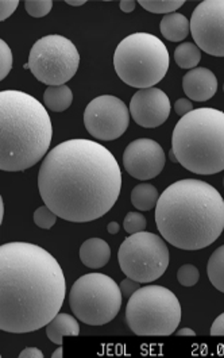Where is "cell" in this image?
I'll use <instances>...</instances> for the list:
<instances>
[{
    "mask_svg": "<svg viewBox=\"0 0 224 358\" xmlns=\"http://www.w3.org/2000/svg\"><path fill=\"white\" fill-rule=\"evenodd\" d=\"M38 189L57 217L87 223L114 207L122 189V172L114 155L100 143L65 141L42 161Z\"/></svg>",
    "mask_w": 224,
    "mask_h": 358,
    "instance_id": "1",
    "label": "cell"
},
{
    "mask_svg": "<svg viewBox=\"0 0 224 358\" xmlns=\"http://www.w3.org/2000/svg\"><path fill=\"white\" fill-rule=\"evenodd\" d=\"M66 282L59 261L38 245L0 248V329L24 334L46 327L61 310Z\"/></svg>",
    "mask_w": 224,
    "mask_h": 358,
    "instance_id": "2",
    "label": "cell"
},
{
    "mask_svg": "<svg viewBox=\"0 0 224 358\" xmlns=\"http://www.w3.org/2000/svg\"><path fill=\"white\" fill-rule=\"evenodd\" d=\"M156 223L163 238L177 249L208 248L223 233V198L203 180L176 181L158 199Z\"/></svg>",
    "mask_w": 224,
    "mask_h": 358,
    "instance_id": "3",
    "label": "cell"
},
{
    "mask_svg": "<svg viewBox=\"0 0 224 358\" xmlns=\"http://www.w3.org/2000/svg\"><path fill=\"white\" fill-rule=\"evenodd\" d=\"M50 117L41 101L22 91L0 92V169L23 172L49 150Z\"/></svg>",
    "mask_w": 224,
    "mask_h": 358,
    "instance_id": "4",
    "label": "cell"
},
{
    "mask_svg": "<svg viewBox=\"0 0 224 358\" xmlns=\"http://www.w3.org/2000/svg\"><path fill=\"white\" fill-rule=\"evenodd\" d=\"M179 164L196 175H215L224 169V113L197 108L181 117L172 136Z\"/></svg>",
    "mask_w": 224,
    "mask_h": 358,
    "instance_id": "5",
    "label": "cell"
},
{
    "mask_svg": "<svg viewBox=\"0 0 224 358\" xmlns=\"http://www.w3.org/2000/svg\"><path fill=\"white\" fill-rule=\"evenodd\" d=\"M114 68L127 85L138 90L151 88L166 76L169 52L158 37L135 33L127 36L117 46Z\"/></svg>",
    "mask_w": 224,
    "mask_h": 358,
    "instance_id": "6",
    "label": "cell"
},
{
    "mask_svg": "<svg viewBox=\"0 0 224 358\" xmlns=\"http://www.w3.org/2000/svg\"><path fill=\"white\" fill-rule=\"evenodd\" d=\"M177 296L161 285L141 287L127 301L126 320L130 330L141 337L174 334L181 322Z\"/></svg>",
    "mask_w": 224,
    "mask_h": 358,
    "instance_id": "7",
    "label": "cell"
},
{
    "mask_svg": "<svg viewBox=\"0 0 224 358\" xmlns=\"http://www.w3.org/2000/svg\"><path fill=\"white\" fill-rule=\"evenodd\" d=\"M122 299L121 287L110 276L88 273L73 284L69 292V306L82 323L103 326L117 318Z\"/></svg>",
    "mask_w": 224,
    "mask_h": 358,
    "instance_id": "8",
    "label": "cell"
},
{
    "mask_svg": "<svg viewBox=\"0 0 224 358\" xmlns=\"http://www.w3.org/2000/svg\"><path fill=\"white\" fill-rule=\"evenodd\" d=\"M169 249L160 236L153 233L131 234L123 241L118 261L126 278L141 284L160 279L169 266Z\"/></svg>",
    "mask_w": 224,
    "mask_h": 358,
    "instance_id": "9",
    "label": "cell"
},
{
    "mask_svg": "<svg viewBox=\"0 0 224 358\" xmlns=\"http://www.w3.org/2000/svg\"><path fill=\"white\" fill-rule=\"evenodd\" d=\"M29 65L34 78L47 87L65 85L80 65V55L75 43L53 34L37 41L29 55Z\"/></svg>",
    "mask_w": 224,
    "mask_h": 358,
    "instance_id": "10",
    "label": "cell"
},
{
    "mask_svg": "<svg viewBox=\"0 0 224 358\" xmlns=\"http://www.w3.org/2000/svg\"><path fill=\"white\" fill-rule=\"evenodd\" d=\"M130 110L123 100L103 95L87 106L84 111V124L87 131L100 141L118 140L130 124Z\"/></svg>",
    "mask_w": 224,
    "mask_h": 358,
    "instance_id": "11",
    "label": "cell"
},
{
    "mask_svg": "<svg viewBox=\"0 0 224 358\" xmlns=\"http://www.w3.org/2000/svg\"><path fill=\"white\" fill-rule=\"evenodd\" d=\"M192 37L200 50L224 57V0H204L191 18Z\"/></svg>",
    "mask_w": 224,
    "mask_h": 358,
    "instance_id": "12",
    "label": "cell"
},
{
    "mask_svg": "<svg viewBox=\"0 0 224 358\" xmlns=\"http://www.w3.org/2000/svg\"><path fill=\"white\" fill-rule=\"evenodd\" d=\"M165 152L161 145L150 138L133 141L123 153V166L134 179L151 180L163 172Z\"/></svg>",
    "mask_w": 224,
    "mask_h": 358,
    "instance_id": "13",
    "label": "cell"
},
{
    "mask_svg": "<svg viewBox=\"0 0 224 358\" xmlns=\"http://www.w3.org/2000/svg\"><path fill=\"white\" fill-rule=\"evenodd\" d=\"M130 115L138 126L156 129L170 115V101L163 90L151 87L138 90L130 101Z\"/></svg>",
    "mask_w": 224,
    "mask_h": 358,
    "instance_id": "14",
    "label": "cell"
},
{
    "mask_svg": "<svg viewBox=\"0 0 224 358\" xmlns=\"http://www.w3.org/2000/svg\"><path fill=\"white\" fill-rule=\"evenodd\" d=\"M183 90L189 99L195 101H207L214 98L218 91V79L212 71L197 66L185 73L183 78Z\"/></svg>",
    "mask_w": 224,
    "mask_h": 358,
    "instance_id": "15",
    "label": "cell"
},
{
    "mask_svg": "<svg viewBox=\"0 0 224 358\" xmlns=\"http://www.w3.org/2000/svg\"><path fill=\"white\" fill-rule=\"evenodd\" d=\"M111 259V248L102 238L87 239L80 248V259L91 269H99L108 264Z\"/></svg>",
    "mask_w": 224,
    "mask_h": 358,
    "instance_id": "16",
    "label": "cell"
},
{
    "mask_svg": "<svg viewBox=\"0 0 224 358\" xmlns=\"http://www.w3.org/2000/svg\"><path fill=\"white\" fill-rule=\"evenodd\" d=\"M80 334L79 319L69 314H57L46 324V336L53 343L62 345L64 337H77Z\"/></svg>",
    "mask_w": 224,
    "mask_h": 358,
    "instance_id": "17",
    "label": "cell"
},
{
    "mask_svg": "<svg viewBox=\"0 0 224 358\" xmlns=\"http://www.w3.org/2000/svg\"><path fill=\"white\" fill-rule=\"evenodd\" d=\"M163 38L172 42L185 40L191 31V20L183 14L173 13L163 17L160 24Z\"/></svg>",
    "mask_w": 224,
    "mask_h": 358,
    "instance_id": "18",
    "label": "cell"
},
{
    "mask_svg": "<svg viewBox=\"0 0 224 358\" xmlns=\"http://www.w3.org/2000/svg\"><path fill=\"white\" fill-rule=\"evenodd\" d=\"M73 94L68 85L47 87L43 94L45 107L53 113H62L72 106Z\"/></svg>",
    "mask_w": 224,
    "mask_h": 358,
    "instance_id": "19",
    "label": "cell"
},
{
    "mask_svg": "<svg viewBox=\"0 0 224 358\" xmlns=\"http://www.w3.org/2000/svg\"><path fill=\"white\" fill-rule=\"evenodd\" d=\"M160 199L157 188L149 182H141L131 192V203L140 211L153 210Z\"/></svg>",
    "mask_w": 224,
    "mask_h": 358,
    "instance_id": "20",
    "label": "cell"
},
{
    "mask_svg": "<svg viewBox=\"0 0 224 358\" xmlns=\"http://www.w3.org/2000/svg\"><path fill=\"white\" fill-rule=\"evenodd\" d=\"M202 60V50L196 43L183 42L174 50V61L183 69H195Z\"/></svg>",
    "mask_w": 224,
    "mask_h": 358,
    "instance_id": "21",
    "label": "cell"
},
{
    "mask_svg": "<svg viewBox=\"0 0 224 358\" xmlns=\"http://www.w3.org/2000/svg\"><path fill=\"white\" fill-rule=\"evenodd\" d=\"M207 273L211 284L224 294V245L218 248L208 259Z\"/></svg>",
    "mask_w": 224,
    "mask_h": 358,
    "instance_id": "22",
    "label": "cell"
},
{
    "mask_svg": "<svg viewBox=\"0 0 224 358\" xmlns=\"http://www.w3.org/2000/svg\"><path fill=\"white\" fill-rule=\"evenodd\" d=\"M184 0H140V4L149 13L153 14H173L184 6Z\"/></svg>",
    "mask_w": 224,
    "mask_h": 358,
    "instance_id": "23",
    "label": "cell"
},
{
    "mask_svg": "<svg viewBox=\"0 0 224 358\" xmlns=\"http://www.w3.org/2000/svg\"><path fill=\"white\" fill-rule=\"evenodd\" d=\"M53 7L52 0H26L24 8L27 14L33 18H43L46 17Z\"/></svg>",
    "mask_w": 224,
    "mask_h": 358,
    "instance_id": "24",
    "label": "cell"
},
{
    "mask_svg": "<svg viewBox=\"0 0 224 358\" xmlns=\"http://www.w3.org/2000/svg\"><path fill=\"white\" fill-rule=\"evenodd\" d=\"M146 226H147V220L141 213H127L123 222V227L127 231V234L142 233L146 230Z\"/></svg>",
    "mask_w": 224,
    "mask_h": 358,
    "instance_id": "25",
    "label": "cell"
},
{
    "mask_svg": "<svg viewBox=\"0 0 224 358\" xmlns=\"http://www.w3.org/2000/svg\"><path fill=\"white\" fill-rule=\"evenodd\" d=\"M57 222V215L45 204L34 213V223L43 230H50Z\"/></svg>",
    "mask_w": 224,
    "mask_h": 358,
    "instance_id": "26",
    "label": "cell"
},
{
    "mask_svg": "<svg viewBox=\"0 0 224 358\" xmlns=\"http://www.w3.org/2000/svg\"><path fill=\"white\" fill-rule=\"evenodd\" d=\"M199 279H200L199 269L191 264H185L177 272V280L184 287H193L199 282Z\"/></svg>",
    "mask_w": 224,
    "mask_h": 358,
    "instance_id": "27",
    "label": "cell"
},
{
    "mask_svg": "<svg viewBox=\"0 0 224 358\" xmlns=\"http://www.w3.org/2000/svg\"><path fill=\"white\" fill-rule=\"evenodd\" d=\"M13 52L6 41H0V79L4 80L13 69Z\"/></svg>",
    "mask_w": 224,
    "mask_h": 358,
    "instance_id": "28",
    "label": "cell"
},
{
    "mask_svg": "<svg viewBox=\"0 0 224 358\" xmlns=\"http://www.w3.org/2000/svg\"><path fill=\"white\" fill-rule=\"evenodd\" d=\"M20 1L18 0H1L0 1V20L10 18L17 10Z\"/></svg>",
    "mask_w": 224,
    "mask_h": 358,
    "instance_id": "29",
    "label": "cell"
},
{
    "mask_svg": "<svg viewBox=\"0 0 224 358\" xmlns=\"http://www.w3.org/2000/svg\"><path fill=\"white\" fill-rule=\"evenodd\" d=\"M141 282H138V281H135V280L130 279V278H127V279L123 280L122 282H121V291H122V295L124 298L130 299L140 288H141V285H140Z\"/></svg>",
    "mask_w": 224,
    "mask_h": 358,
    "instance_id": "30",
    "label": "cell"
},
{
    "mask_svg": "<svg viewBox=\"0 0 224 358\" xmlns=\"http://www.w3.org/2000/svg\"><path fill=\"white\" fill-rule=\"evenodd\" d=\"M174 111L177 115L184 117L191 111H193V104L189 99H179L174 103Z\"/></svg>",
    "mask_w": 224,
    "mask_h": 358,
    "instance_id": "31",
    "label": "cell"
},
{
    "mask_svg": "<svg viewBox=\"0 0 224 358\" xmlns=\"http://www.w3.org/2000/svg\"><path fill=\"white\" fill-rule=\"evenodd\" d=\"M211 336L212 337H223L224 336V313L214 320L211 326Z\"/></svg>",
    "mask_w": 224,
    "mask_h": 358,
    "instance_id": "32",
    "label": "cell"
},
{
    "mask_svg": "<svg viewBox=\"0 0 224 358\" xmlns=\"http://www.w3.org/2000/svg\"><path fill=\"white\" fill-rule=\"evenodd\" d=\"M43 353L38 348H26L20 353V358H42Z\"/></svg>",
    "mask_w": 224,
    "mask_h": 358,
    "instance_id": "33",
    "label": "cell"
},
{
    "mask_svg": "<svg viewBox=\"0 0 224 358\" xmlns=\"http://www.w3.org/2000/svg\"><path fill=\"white\" fill-rule=\"evenodd\" d=\"M135 6H137V3L134 0H122L121 1V10L127 14L133 13L135 10Z\"/></svg>",
    "mask_w": 224,
    "mask_h": 358,
    "instance_id": "34",
    "label": "cell"
},
{
    "mask_svg": "<svg viewBox=\"0 0 224 358\" xmlns=\"http://www.w3.org/2000/svg\"><path fill=\"white\" fill-rule=\"evenodd\" d=\"M176 336H179V337H195L196 333L189 327H184L181 330L176 331Z\"/></svg>",
    "mask_w": 224,
    "mask_h": 358,
    "instance_id": "35",
    "label": "cell"
},
{
    "mask_svg": "<svg viewBox=\"0 0 224 358\" xmlns=\"http://www.w3.org/2000/svg\"><path fill=\"white\" fill-rule=\"evenodd\" d=\"M119 223H117V222H110L108 223V226H107V231L110 233V234H118V231H119Z\"/></svg>",
    "mask_w": 224,
    "mask_h": 358,
    "instance_id": "36",
    "label": "cell"
},
{
    "mask_svg": "<svg viewBox=\"0 0 224 358\" xmlns=\"http://www.w3.org/2000/svg\"><path fill=\"white\" fill-rule=\"evenodd\" d=\"M66 4H69V6H84L85 0H66Z\"/></svg>",
    "mask_w": 224,
    "mask_h": 358,
    "instance_id": "37",
    "label": "cell"
},
{
    "mask_svg": "<svg viewBox=\"0 0 224 358\" xmlns=\"http://www.w3.org/2000/svg\"><path fill=\"white\" fill-rule=\"evenodd\" d=\"M62 356H64V349H62V346L60 345V348L56 349L54 353L52 355V358H62Z\"/></svg>",
    "mask_w": 224,
    "mask_h": 358,
    "instance_id": "38",
    "label": "cell"
},
{
    "mask_svg": "<svg viewBox=\"0 0 224 358\" xmlns=\"http://www.w3.org/2000/svg\"><path fill=\"white\" fill-rule=\"evenodd\" d=\"M169 159L170 161L173 162V164H179V159L176 157V155H174V152L170 149V152H169Z\"/></svg>",
    "mask_w": 224,
    "mask_h": 358,
    "instance_id": "39",
    "label": "cell"
},
{
    "mask_svg": "<svg viewBox=\"0 0 224 358\" xmlns=\"http://www.w3.org/2000/svg\"><path fill=\"white\" fill-rule=\"evenodd\" d=\"M23 68H24V69H29V68H30V65H29V62H27V64H24V65H23Z\"/></svg>",
    "mask_w": 224,
    "mask_h": 358,
    "instance_id": "40",
    "label": "cell"
},
{
    "mask_svg": "<svg viewBox=\"0 0 224 358\" xmlns=\"http://www.w3.org/2000/svg\"><path fill=\"white\" fill-rule=\"evenodd\" d=\"M3 211H4V207H3V201H1V219H3Z\"/></svg>",
    "mask_w": 224,
    "mask_h": 358,
    "instance_id": "41",
    "label": "cell"
},
{
    "mask_svg": "<svg viewBox=\"0 0 224 358\" xmlns=\"http://www.w3.org/2000/svg\"><path fill=\"white\" fill-rule=\"evenodd\" d=\"M223 94H224V84H223Z\"/></svg>",
    "mask_w": 224,
    "mask_h": 358,
    "instance_id": "42",
    "label": "cell"
},
{
    "mask_svg": "<svg viewBox=\"0 0 224 358\" xmlns=\"http://www.w3.org/2000/svg\"><path fill=\"white\" fill-rule=\"evenodd\" d=\"M223 187H224V178H223Z\"/></svg>",
    "mask_w": 224,
    "mask_h": 358,
    "instance_id": "43",
    "label": "cell"
}]
</instances>
